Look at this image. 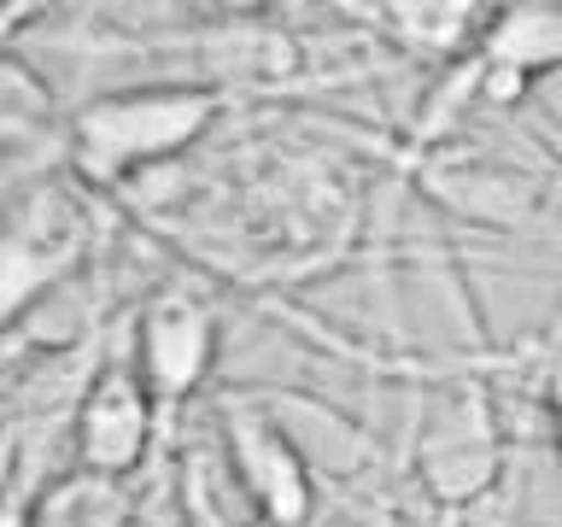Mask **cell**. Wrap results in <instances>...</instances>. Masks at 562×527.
<instances>
[{
    "label": "cell",
    "mask_w": 562,
    "mask_h": 527,
    "mask_svg": "<svg viewBox=\"0 0 562 527\" xmlns=\"http://www.w3.org/2000/svg\"><path fill=\"white\" fill-rule=\"evenodd\" d=\"M223 94L205 82H147V88H117V94L88 100L70 117V158L88 182H130L135 170H158L165 158L193 147Z\"/></svg>",
    "instance_id": "obj_1"
},
{
    "label": "cell",
    "mask_w": 562,
    "mask_h": 527,
    "mask_svg": "<svg viewBox=\"0 0 562 527\" xmlns=\"http://www.w3.org/2000/svg\"><path fill=\"white\" fill-rule=\"evenodd\" d=\"M416 486L446 509L481 504L504 474V422L481 381H451L422 399L411 439Z\"/></svg>",
    "instance_id": "obj_2"
},
{
    "label": "cell",
    "mask_w": 562,
    "mask_h": 527,
    "mask_svg": "<svg viewBox=\"0 0 562 527\" xmlns=\"http://www.w3.org/2000/svg\"><path fill=\"white\" fill-rule=\"evenodd\" d=\"M94 246V205L65 176L18 182L7 200V316H30L35 293H53Z\"/></svg>",
    "instance_id": "obj_3"
},
{
    "label": "cell",
    "mask_w": 562,
    "mask_h": 527,
    "mask_svg": "<svg viewBox=\"0 0 562 527\" xmlns=\"http://www.w3.org/2000/svg\"><path fill=\"white\" fill-rule=\"evenodd\" d=\"M217 340L223 323L211 311V299L193 293L188 281H176V288H158L140 305L130 363L140 369V381L158 404H188L217 369Z\"/></svg>",
    "instance_id": "obj_4"
},
{
    "label": "cell",
    "mask_w": 562,
    "mask_h": 527,
    "mask_svg": "<svg viewBox=\"0 0 562 527\" xmlns=\"http://www.w3.org/2000/svg\"><path fill=\"white\" fill-rule=\"evenodd\" d=\"M153 411L158 399L147 393V381L130 358L100 363V375L88 381L77 416H70V463L94 481L135 474L153 451Z\"/></svg>",
    "instance_id": "obj_5"
},
{
    "label": "cell",
    "mask_w": 562,
    "mask_h": 527,
    "mask_svg": "<svg viewBox=\"0 0 562 527\" xmlns=\"http://www.w3.org/2000/svg\"><path fill=\"white\" fill-rule=\"evenodd\" d=\"M228 439H235V463L252 486V498L270 527H305L316 516V474L305 446L293 439V428L281 416L240 411L228 416Z\"/></svg>",
    "instance_id": "obj_6"
},
{
    "label": "cell",
    "mask_w": 562,
    "mask_h": 527,
    "mask_svg": "<svg viewBox=\"0 0 562 527\" xmlns=\"http://www.w3.org/2000/svg\"><path fill=\"white\" fill-rule=\"evenodd\" d=\"M486 88L498 100L527 94V82H544L562 70V0H521L498 7L481 35Z\"/></svg>",
    "instance_id": "obj_7"
},
{
    "label": "cell",
    "mask_w": 562,
    "mask_h": 527,
    "mask_svg": "<svg viewBox=\"0 0 562 527\" xmlns=\"http://www.w3.org/2000/svg\"><path fill=\"white\" fill-rule=\"evenodd\" d=\"M381 18H393V30L404 42L428 47V53H457V47H474L481 53V35L492 24L486 7H463V0H451V7H386Z\"/></svg>",
    "instance_id": "obj_8"
},
{
    "label": "cell",
    "mask_w": 562,
    "mask_h": 527,
    "mask_svg": "<svg viewBox=\"0 0 562 527\" xmlns=\"http://www.w3.org/2000/svg\"><path fill=\"white\" fill-rule=\"evenodd\" d=\"M544 416H551V446L562 457V369L551 375V386H544Z\"/></svg>",
    "instance_id": "obj_9"
},
{
    "label": "cell",
    "mask_w": 562,
    "mask_h": 527,
    "mask_svg": "<svg viewBox=\"0 0 562 527\" xmlns=\"http://www.w3.org/2000/svg\"><path fill=\"white\" fill-rule=\"evenodd\" d=\"M446 527H486V522H474V516H451Z\"/></svg>",
    "instance_id": "obj_10"
}]
</instances>
